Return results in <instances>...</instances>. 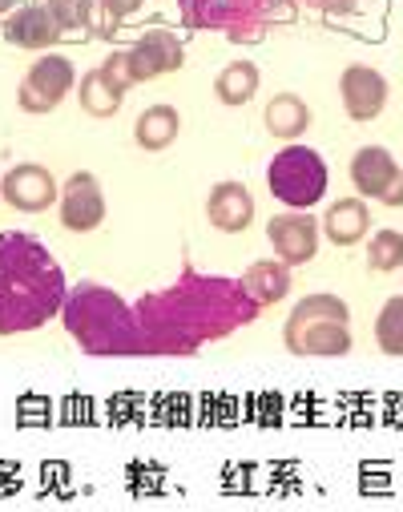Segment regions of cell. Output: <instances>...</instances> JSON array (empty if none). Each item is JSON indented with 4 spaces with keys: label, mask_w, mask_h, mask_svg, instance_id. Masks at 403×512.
<instances>
[{
    "label": "cell",
    "mask_w": 403,
    "mask_h": 512,
    "mask_svg": "<svg viewBox=\"0 0 403 512\" xmlns=\"http://www.w3.org/2000/svg\"><path fill=\"white\" fill-rule=\"evenodd\" d=\"M133 311L142 323L146 355H198L206 343H218L262 315L242 279L206 275L190 263L170 287L142 295Z\"/></svg>",
    "instance_id": "obj_1"
},
{
    "label": "cell",
    "mask_w": 403,
    "mask_h": 512,
    "mask_svg": "<svg viewBox=\"0 0 403 512\" xmlns=\"http://www.w3.org/2000/svg\"><path fill=\"white\" fill-rule=\"evenodd\" d=\"M69 295L53 250L29 230H0V335H25L61 315Z\"/></svg>",
    "instance_id": "obj_2"
},
{
    "label": "cell",
    "mask_w": 403,
    "mask_h": 512,
    "mask_svg": "<svg viewBox=\"0 0 403 512\" xmlns=\"http://www.w3.org/2000/svg\"><path fill=\"white\" fill-rule=\"evenodd\" d=\"M61 323L73 335V343L85 355H109V359H125V355H146V339H142V323L113 287L105 283H77L65 295L61 307Z\"/></svg>",
    "instance_id": "obj_3"
},
{
    "label": "cell",
    "mask_w": 403,
    "mask_h": 512,
    "mask_svg": "<svg viewBox=\"0 0 403 512\" xmlns=\"http://www.w3.org/2000/svg\"><path fill=\"white\" fill-rule=\"evenodd\" d=\"M295 0H178L182 25L194 33H222L234 45H254L283 25Z\"/></svg>",
    "instance_id": "obj_4"
},
{
    "label": "cell",
    "mask_w": 403,
    "mask_h": 512,
    "mask_svg": "<svg viewBox=\"0 0 403 512\" xmlns=\"http://www.w3.org/2000/svg\"><path fill=\"white\" fill-rule=\"evenodd\" d=\"M291 355H347L351 351V307L339 295H307L283 323Z\"/></svg>",
    "instance_id": "obj_5"
},
{
    "label": "cell",
    "mask_w": 403,
    "mask_h": 512,
    "mask_svg": "<svg viewBox=\"0 0 403 512\" xmlns=\"http://www.w3.org/2000/svg\"><path fill=\"white\" fill-rule=\"evenodd\" d=\"M327 182H331V174H327L323 154L311 146H299V142H287L271 158V166H266V186L291 210H311L315 202H323Z\"/></svg>",
    "instance_id": "obj_6"
},
{
    "label": "cell",
    "mask_w": 403,
    "mask_h": 512,
    "mask_svg": "<svg viewBox=\"0 0 403 512\" xmlns=\"http://www.w3.org/2000/svg\"><path fill=\"white\" fill-rule=\"evenodd\" d=\"M73 81H77L73 61H69V57H61V53H45V57H41V61H33V65H29V73L21 77L17 105H21L25 113H33V117L53 113V109L69 97Z\"/></svg>",
    "instance_id": "obj_7"
},
{
    "label": "cell",
    "mask_w": 403,
    "mask_h": 512,
    "mask_svg": "<svg viewBox=\"0 0 403 512\" xmlns=\"http://www.w3.org/2000/svg\"><path fill=\"white\" fill-rule=\"evenodd\" d=\"M351 186L383 206H403V170L383 146H363L351 154Z\"/></svg>",
    "instance_id": "obj_8"
},
{
    "label": "cell",
    "mask_w": 403,
    "mask_h": 512,
    "mask_svg": "<svg viewBox=\"0 0 403 512\" xmlns=\"http://www.w3.org/2000/svg\"><path fill=\"white\" fill-rule=\"evenodd\" d=\"M57 214H61V226L73 234L97 230L105 222V190H101L97 174H89V170L69 174L57 194Z\"/></svg>",
    "instance_id": "obj_9"
},
{
    "label": "cell",
    "mask_w": 403,
    "mask_h": 512,
    "mask_svg": "<svg viewBox=\"0 0 403 512\" xmlns=\"http://www.w3.org/2000/svg\"><path fill=\"white\" fill-rule=\"evenodd\" d=\"M129 57V69H133V81H154V77H166V73H178L186 65V45L178 33L170 29H146L138 41L125 49Z\"/></svg>",
    "instance_id": "obj_10"
},
{
    "label": "cell",
    "mask_w": 403,
    "mask_h": 512,
    "mask_svg": "<svg viewBox=\"0 0 403 512\" xmlns=\"http://www.w3.org/2000/svg\"><path fill=\"white\" fill-rule=\"evenodd\" d=\"M319 222L307 214V210H287V214H275L266 222V234H271V246L275 254L287 263V267H307L315 254H319Z\"/></svg>",
    "instance_id": "obj_11"
},
{
    "label": "cell",
    "mask_w": 403,
    "mask_h": 512,
    "mask_svg": "<svg viewBox=\"0 0 403 512\" xmlns=\"http://www.w3.org/2000/svg\"><path fill=\"white\" fill-rule=\"evenodd\" d=\"M57 178L37 166V162H21L13 166L5 178H0V198H5L13 210L21 214H45L53 202H57Z\"/></svg>",
    "instance_id": "obj_12"
},
{
    "label": "cell",
    "mask_w": 403,
    "mask_h": 512,
    "mask_svg": "<svg viewBox=\"0 0 403 512\" xmlns=\"http://www.w3.org/2000/svg\"><path fill=\"white\" fill-rule=\"evenodd\" d=\"M387 77L371 65H347L339 77V97L351 121H375L387 105Z\"/></svg>",
    "instance_id": "obj_13"
},
{
    "label": "cell",
    "mask_w": 403,
    "mask_h": 512,
    "mask_svg": "<svg viewBox=\"0 0 403 512\" xmlns=\"http://www.w3.org/2000/svg\"><path fill=\"white\" fill-rule=\"evenodd\" d=\"M61 25L57 17L49 13V5H17L9 17H5V41L17 45V49H29V53H45L61 41Z\"/></svg>",
    "instance_id": "obj_14"
},
{
    "label": "cell",
    "mask_w": 403,
    "mask_h": 512,
    "mask_svg": "<svg viewBox=\"0 0 403 512\" xmlns=\"http://www.w3.org/2000/svg\"><path fill=\"white\" fill-rule=\"evenodd\" d=\"M206 218L222 234H242L254 222V198L242 182H218L206 198Z\"/></svg>",
    "instance_id": "obj_15"
},
{
    "label": "cell",
    "mask_w": 403,
    "mask_h": 512,
    "mask_svg": "<svg viewBox=\"0 0 403 512\" xmlns=\"http://www.w3.org/2000/svg\"><path fill=\"white\" fill-rule=\"evenodd\" d=\"M262 125L279 142H299L311 125V105L299 93H275L262 109Z\"/></svg>",
    "instance_id": "obj_16"
},
{
    "label": "cell",
    "mask_w": 403,
    "mask_h": 512,
    "mask_svg": "<svg viewBox=\"0 0 403 512\" xmlns=\"http://www.w3.org/2000/svg\"><path fill=\"white\" fill-rule=\"evenodd\" d=\"M242 287L258 307H275L291 295V267L283 259H258L246 267Z\"/></svg>",
    "instance_id": "obj_17"
},
{
    "label": "cell",
    "mask_w": 403,
    "mask_h": 512,
    "mask_svg": "<svg viewBox=\"0 0 403 512\" xmlns=\"http://www.w3.org/2000/svg\"><path fill=\"white\" fill-rule=\"evenodd\" d=\"M319 226H323V234H327L335 246H355V242H363L367 230H371V210H367L363 198H339V202H331V210L323 214Z\"/></svg>",
    "instance_id": "obj_18"
},
{
    "label": "cell",
    "mask_w": 403,
    "mask_h": 512,
    "mask_svg": "<svg viewBox=\"0 0 403 512\" xmlns=\"http://www.w3.org/2000/svg\"><path fill=\"white\" fill-rule=\"evenodd\" d=\"M178 130H182V117L174 105H150L138 125H133V142H138L146 154H162L178 142Z\"/></svg>",
    "instance_id": "obj_19"
},
{
    "label": "cell",
    "mask_w": 403,
    "mask_h": 512,
    "mask_svg": "<svg viewBox=\"0 0 403 512\" xmlns=\"http://www.w3.org/2000/svg\"><path fill=\"white\" fill-rule=\"evenodd\" d=\"M258 93V65L254 61H230L218 77H214V97L222 105H246Z\"/></svg>",
    "instance_id": "obj_20"
},
{
    "label": "cell",
    "mask_w": 403,
    "mask_h": 512,
    "mask_svg": "<svg viewBox=\"0 0 403 512\" xmlns=\"http://www.w3.org/2000/svg\"><path fill=\"white\" fill-rule=\"evenodd\" d=\"M77 101H81V109H85L89 117H113V113L121 109L125 93H117V89L105 81L101 65H97V69H89V73L81 77V85H77Z\"/></svg>",
    "instance_id": "obj_21"
},
{
    "label": "cell",
    "mask_w": 403,
    "mask_h": 512,
    "mask_svg": "<svg viewBox=\"0 0 403 512\" xmlns=\"http://www.w3.org/2000/svg\"><path fill=\"white\" fill-rule=\"evenodd\" d=\"M367 267L379 275H391L403 267V234L399 230H375L367 238Z\"/></svg>",
    "instance_id": "obj_22"
},
{
    "label": "cell",
    "mask_w": 403,
    "mask_h": 512,
    "mask_svg": "<svg viewBox=\"0 0 403 512\" xmlns=\"http://www.w3.org/2000/svg\"><path fill=\"white\" fill-rule=\"evenodd\" d=\"M375 343L383 355H403V295L387 299L375 319Z\"/></svg>",
    "instance_id": "obj_23"
},
{
    "label": "cell",
    "mask_w": 403,
    "mask_h": 512,
    "mask_svg": "<svg viewBox=\"0 0 403 512\" xmlns=\"http://www.w3.org/2000/svg\"><path fill=\"white\" fill-rule=\"evenodd\" d=\"M49 13L57 17L61 33H89L93 37V17H97V0H49Z\"/></svg>",
    "instance_id": "obj_24"
},
{
    "label": "cell",
    "mask_w": 403,
    "mask_h": 512,
    "mask_svg": "<svg viewBox=\"0 0 403 512\" xmlns=\"http://www.w3.org/2000/svg\"><path fill=\"white\" fill-rule=\"evenodd\" d=\"M146 0H97V17H93V37H117L121 21L133 17Z\"/></svg>",
    "instance_id": "obj_25"
},
{
    "label": "cell",
    "mask_w": 403,
    "mask_h": 512,
    "mask_svg": "<svg viewBox=\"0 0 403 512\" xmlns=\"http://www.w3.org/2000/svg\"><path fill=\"white\" fill-rule=\"evenodd\" d=\"M101 73H105V81L117 89V93H129L133 85V69H129V57H125V49H117V53H109L105 57V65H101Z\"/></svg>",
    "instance_id": "obj_26"
},
{
    "label": "cell",
    "mask_w": 403,
    "mask_h": 512,
    "mask_svg": "<svg viewBox=\"0 0 403 512\" xmlns=\"http://www.w3.org/2000/svg\"><path fill=\"white\" fill-rule=\"evenodd\" d=\"M303 5L315 9V13H323V17H347V13L359 9V0H303Z\"/></svg>",
    "instance_id": "obj_27"
},
{
    "label": "cell",
    "mask_w": 403,
    "mask_h": 512,
    "mask_svg": "<svg viewBox=\"0 0 403 512\" xmlns=\"http://www.w3.org/2000/svg\"><path fill=\"white\" fill-rule=\"evenodd\" d=\"M17 9V0H0V17H9Z\"/></svg>",
    "instance_id": "obj_28"
},
{
    "label": "cell",
    "mask_w": 403,
    "mask_h": 512,
    "mask_svg": "<svg viewBox=\"0 0 403 512\" xmlns=\"http://www.w3.org/2000/svg\"><path fill=\"white\" fill-rule=\"evenodd\" d=\"M41 5H49V0H41Z\"/></svg>",
    "instance_id": "obj_29"
}]
</instances>
